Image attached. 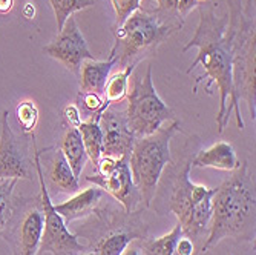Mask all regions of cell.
<instances>
[{
    "label": "cell",
    "instance_id": "1",
    "mask_svg": "<svg viewBox=\"0 0 256 255\" xmlns=\"http://www.w3.org/2000/svg\"><path fill=\"white\" fill-rule=\"evenodd\" d=\"M216 4H200V23L195 36L186 43L182 53L190 48H198L196 59L190 63L188 74L201 65L202 74L195 79L194 92L198 85L206 80V91L210 94V85L214 83L220 94V109L216 114L218 134H222L227 125L226 109L234 99V62H232V40L227 28L228 17L216 16Z\"/></svg>",
    "mask_w": 256,
    "mask_h": 255
},
{
    "label": "cell",
    "instance_id": "2",
    "mask_svg": "<svg viewBox=\"0 0 256 255\" xmlns=\"http://www.w3.org/2000/svg\"><path fill=\"white\" fill-rule=\"evenodd\" d=\"M228 23L232 40V62H234V99L226 109L228 120L235 111L236 125L244 129L240 111L241 99L247 102L252 120L256 117V23L254 0H227Z\"/></svg>",
    "mask_w": 256,
    "mask_h": 255
},
{
    "label": "cell",
    "instance_id": "3",
    "mask_svg": "<svg viewBox=\"0 0 256 255\" xmlns=\"http://www.w3.org/2000/svg\"><path fill=\"white\" fill-rule=\"evenodd\" d=\"M254 189L242 161L234 175L216 188L212 197V215L201 252H207L227 237L254 232Z\"/></svg>",
    "mask_w": 256,
    "mask_h": 255
},
{
    "label": "cell",
    "instance_id": "4",
    "mask_svg": "<svg viewBox=\"0 0 256 255\" xmlns=\"http://www.w3.org/2000/svg\"><path fill=\"white\" fill-rule=\"evenodd\" d=\"M176 14H168L161 10L144 11L136 10L128 17L122 27L114 28L115 45L109 57L122 68L130 63H140L144 56L152 54L158 46L182 27Z\"/></svg>",
    "mask_w": 256,
    "mask_h": 255
},
{
    "label": "cell",
    "instance_id": "5",
    "mask_svg": "<svg viewBox=\"0 0 256 255\" xmlns=\"http://www.w3.org/2000/svg\"><path fill=\"white\" fill-rule=\"evenodd\" d=\"M180 131L181 125L175 119L170 125L161 126L148 137L136 138L134 143L129 155V168L134 184L140 192V198L144 201V206H150V201L155 197L162 169L170 161V142Z\"/></svg>",
    "mask_w": 256,
    "mask_h": 255
},
{
    "label": "cell",
    "instance_id": "6",
    "mask_svg": "<svg viewBox=\"0 0 256 255\" xmlns=\"http://www.w3.org/2000/svg\"><path fill=\"white\" fill-rule=\"evenodd\" d=\"M190 161H186L174 178L172 195L168 211L178 217L182 235L195 243H201L207 234L212 215V197L216 188H206L194 183L190 177ZM206 238V237H204Z\"/></svg>",
    "mask_w": 256,
    "mask_h": 255
},
{
    "label": "cell",
    "instance_id": "7",
    "mask_svg": "<svg viewBox=\"0 0 256 255\" xmlns=\"http://www.w3.org/2000/svg\"><path fill=\"white\" fill-rule=\"evenodd\" d=\"M128 126L135 138H143L158 131L162 123L175 120L174 111L160 99L152 82V66L146 73L135 76L132 88L128 91Z\"/></svg>",
    "mask_w": 256,
    "mask_h": 255
},
{
    "label": "cell",
    "instance_id": "8",
    "mask_svg": "<svg viewBox=\"0 0 256 255\" xmlns=\"http://www.w3.org/2000/svg\"><path fill=\"white\" fill-rule=\"evenodd\" d=\"M34 168L38 175L40 181V201H42V212H43V235H42V243L40 249L52 252L54 255H77L82 253L86 247L78 243L77 237L69 232L66 227V223L63 217L54 209V204L51 201V197L48 194L44 184V175H43V168L40 163V151L34 145Z\"/></svg>",
    "mask_w": 256,
    "mask_h": 255
},
{
    "label": "cell",
    "instance_id": "9",
    "mask_svg": "<svg viewBox=\"0 0 256 255\" xmlns=\"http://www.w3.org/2000/svg\"><path fill=\"white\" fill-rule=\"evenodd\" d=\"M97 171L98 174L88 175L86 180L97 184L100 189H104L115 200H118L124 206L126 212H132L142 198L132 180L129 157H102L97 163Z\"/></svg>",
    "mask_w": 256,
    "mask_h": 255
},
{
    "label": "cell",
    "instance_id": "10",
    "mask_svg": "<svg viewBox=\"0 0 256 255\" xmlns=\"http://www.w3.org/2000/svg\"><path fill=\"white\" fill-rule=\"evenodd\" d=\"M43 51L50 57L63 63L68 71L77 76L80 74V68L84 60H96L94 54L89 51L88 43L78 30L74 17H69L66 20L63 30L58 33L56 40L43 46Z\"/></svg>",
    "mask_w": 256,
    "mask_h": 255
},
{
    "label": "cell",
    "instance_id": "11",
    "mask_svg": "<svg viewBox=\"0 0 256 255\" xmlns=\"http://www.w3.org/2000/svg\"><path fill=\"white\" fill-rule=\"evenodd\" d=\"M103 132V157H129L136 138L128 126L124 111L106 109L100 117Z\"/></svg>",
    "mask_w": 256,
    "mask_h": 255
},
{
    "label": "cell",
    "instance_id": "12",
    "mask_svg": "<svg viewBox=\"0 0 256 255\" xmlns=\"http://www.w3.org/2000/svg\"><path fill=\"white\" fill-rule=\"evenodd\" d=\"M8 115V111H4L2 132H0V180L30 178V161L26 152L10 128Z\"/></svg>",
    "mask_w": 256,
    "mask_h": 255
},
{
    "label": "cell",
    "instance_id": "13",
    "mask_svg": "<svg viewBox=\"0 0 256 255\" xmlns=\"http://www.w3.org/2000/svg\"><path fill=\"white\" fill-rule=\"evenodd\" d=\"M190 165L196 168H214L220 171H235L240 168L241 161L236 157V152L230 143L218 142L210 148L202 149L195 154L190 160Z\"/></svg>",
    "mask_w": 256,
    "mask_h": 255
},
{
    "label": "cell",
    "instance_id": "14",
    "mask_svg": "<svg viewBox=\"0 0 256 255\" xmlns=\"http://www.w3.org/2000/svg\"><path fill=\"white\" fill-rule=\"evenodd\" d=\"M43 212L42 209L28 211L18 226V255H37L43 235Z\"/></svg>",
    "mask_w": 256,
    "mask_h": 255
},
{
    "label": "cell",
    "instance_id": "15",
    "mask_svg": "<svg viewBox=\"0 0 256 255\" xmlns=\"http://www.w3.org/2000/svg\"><path fill=\"white\" fill-rule=\"evenodd\" d=\"M115 66V59L109 57L104 62L100 60H84L80 68V89L82 92L103 96L106 82L109 79L110 69Z\"/></svg>",
    "mask_w": 256,
    "mask_h": 255
},
{
    "label": "cell",
    "instance_id": "16",
    "mask_svg": "<svg viewBox=\"0 0 256 255\" xmlns=\"http://www.w3.org/2000/svg\"><path fill=\"white\" fill-rule=\"evenodd\" d=\"M102 195H103V191L100 188L92 186L82 192H77L69 200L54 206V209L63 217L64 223H69L83 215H88V212H90V209L97 204Z\"/></svg>",
    "mask_w": 256,
    "mask_h": 255
},
{
    "label": "cell",
    "instance_id": "17",
    "mask_svg": "<svg viewBox=\"0 0 256 255\" xmlns=\"http://www.w3.org/2000/svg\"><path fill=\"white\" fill-rule=\"evenodd\" d=\"M100 117L102 115H90L86 122H82L78 126L86 155L96 166L103 157V132L100 128Z\"/></svg>",
    "mask_w": 256,
    "mask_h": 255
},
{
    "label": "cell",
    "instance_id": "18",
    "mask_svg": "<svg viewBox=\"0 0 256 255\" xmlns=\"http://www.w3.org/2000/svg\"><path fill=\"white\" fill-rule=\"evenodd\" d=\"M62 152L64 158L68 160V163L71 166L76 178L78 180L82 177V171L84 168L86 158H88L78 128H71L64 134L63 142H62Z\"/></svg>",
    "mask_w": 256,
    "mask_h": 255
},
{
    "label": "cell",
    "instance_id": "19",
    "mask_svg": "<svg viewBox=\"0 0 256 255\" xmlns=\"http://www.w3.org/2000/svg\"><path fill=\"white\" fill-rule=\"evenodd\" d=\"M51 180L56 186L68 194H77L80 186H78V180L76 178L71 166H69L68 160L64 158L62 151H57L51 165Z\"/></svg>",
    "mask_w": 256,
    "mask_h": 255
},
{
    "label": "cell",
    "instance_id": "20",
    "mask_svg": "<svg viewBox=\"0 0 256 255\" xmlns=\"http://www.w3.org/2000/svg\"><path fill=\"white\" fill-rule=\"evenodd\" d=\"M138 63H130L129 66H126L123 71L114 74L112 77L108 79L106 86H104V106L108 108L110 103H117L122 102L129 91V80L132 77V73L135 71Z\"/></svg>",
    "mask_w": 256,
    "mask_h": 255
},
{
    "label": "cell",
    "instance_id": "21",
    "mask_svg": "<svg viewBox=\"0 0 256 255\" xmlns=\"http://www.w3.org/2000/svg\"><path fill=\"white\" fill-rule=\"evenodd\" d=\"M182 237V229L180 223L175 224V227L169 234L162 235L160 238H154L149 241H144L143 246V255H176V241Z\"/></svg>",
    "mask_w": 256,
    "mask_h": 255
},
{
    "label": "cell",
    "instance_id": "22",
    "mask_svg": "<svg viewBox=\"0 0 256 255\" xmlns=\"http://www.w3.org/2000/svg\"><path fill=\"white\" fill-rule=\"evenodd\" d=\"M56 22H57V31L60 33L64 27V23L69 17H72L74 13L83 11L86 8L94 7V0H50Z\"/></svg>",
    "mask_w": 256,
    "mask_h": 255
},
{
    "label": "cell",
    "instance_id": "23",
    "mask_svg": "<svg viewBox=\"0 0 256 255\" xmlns=\"http://www.w3.org/2000/svg\"><path fill=\"white\" fill-rule=\"evenodd\" d=\"M130 241H132V235L129 234H112L97 246L96 253L97 255H122Z\"/></svg>",
    "mask_w": 256,
    "mask_h": 255
},
{
    "label": "cell",
    "instance_id": "24",
    "mask_svg": "<svg viewBox=\"0 0 256 255\" xmlns=\"http://www.w3.org/2000/svg\"><path fill=\"white\" fill-rule=\"evenodd\" d=\"M17 120H18L23 132L31 134L38 120V109H37L36 103L30 102V100L22 102L17 106Z\"/></svg>",
    "mask_w": 256,
    "mask_h": 255
},
{
    "label": "cell",
    "instance_id": "25",
    "mask_svg": "<svg viewBox=\"0 0 256 255\" xmlns=\"http://www.w3.org/2000/svg\"><path fill=\"white\" fill-rule=\"evenodd\" d=\"M17 178L0 180V229H2L10 217V206H11V194L16 186Z\"/></svg>",
    "mask_w": 256,
    "mask_h": 255
},
{
    "label": "cell",
    "instance_id": "26",
    "mask_svg": "<svg viewBox=\"0 0 256 255\" xmlns=\"http://www.w3.org/2000/svg\"><path fill=\"white\" fill-rule=\"evenodd\" d=\"M115 11V27H122L130 14L142 7V0H110Z\"/></svg>",
    "mask_w": 256,
    "mask_h": 255
},
{
    "label": "cell",
    "instance_id": "27",
    "mask_svg": "<svg viewBox=\"0 0 256 255\" xmlns=\"http://www.w3.org/2000/svg\"><path fill=\"white\" fill-rule=\"evenodd\" d=\"M82 106L89 115H102L108 109L102 96L92 92H82Z\"/></svg>",
    "mask_w": 256,
    "mask_h": 255
},
{
    "label": "cell",
    "instance_id": "28",
    "mask_svg": "<svg viewBox=\"0 0 256 255\" xmlns=\"http://www.w3.org/2000/svg\"><path fill=\"white\" fill-rule=\"evenodd\" d=\"M200 5V2L198 0H178L176 2V14H178V17L181 19V20H184L186 17H188V14L194 10V8H196Z\"/></svg>",
    "mask_w": 256,
    "mask_h": 255
},
{
    "label": "cell",
    "instance_id": "29",
    "mask_svg": "<svg viewBox=\"0 0 256 255\" xmlns=\"http://www.w3.org/2000/svg\"><path fill=\"white\" fill-rule=\"evenodd\" d=\"M64 117L72 128H78L82 123V115H80V111L76 105H69L64 108Z\"/></svg>",
    "mask_w": 256,
    "mask_h": 255
},
{
    "label": "cell",
    "instance_id": "30",
    "mask_svg": "<svg viewBox=\"0 0 256 255\" xmlns=\"http://www.w3.org/2000/svg\"><path fill=\"white\" fill-rule=\"evenodd\" d=\"M175 249H176V255H194L195 244L188 237H180V240L176 241Z\"/></svg>",
    "mask_w": 256,
    "mask_h": 255
},
{
    "label": "cell",
    "instance_id": "31",
    "mask_svg": "<svg viewBox=\"0 0 256 255\" xmlns=\"http://www.w3.org/2000/svg\"><path fill=\"white\" fill-rule=\"evenodd\" d=\"M156 2H158V10L164 11L168 14H176L175 10H176V2H178V0H156Z\"/></svg>",
    "mask_w": 256,
    "mask_h": 255
},
{
    "label": "cell",
    "instance_id": "32",
    "mask_svg": "<svg viewBox=\"0 0 256 255\" xmlns=\"http://www.w3.org/2000/svg\"><path fill=\"white\" fill-rule=\"evenodd\" d=\"M14 7V0H0V14H8Z\"/></svg>",
    "mask_w": 256,
    "mask_h": 255
},
{
    "label": "cell",
    "instance_id": "33",
    "mask_svg": "<svg viewBox=\"0 0 256 255\" xmlns=\"http://www.w3.org/2000/svg\"><path fill=\"white\" fill-rule=\"evenodd\" d=\"M34 14H36V8H34V5H32V4H26V5H25V8H23V16H25L26 19H32V17H34Z\"/></svg>",
    "mask_w": 256,
    "mask_h": 255
},
{
    "label": "cell",
    "instance_id": "34",
    "mask_svg": "<svg viewBox=\"0 0 256 255\" xmlns=\"http://www.w3.org/2000/svg\"><path fill=\"white\" fill-rule=\"evenodd\" d=\"M122 255H140V252H138V249L136 247H126L124 250H123V253Z\"/></svg>",
    "mask_w": 256,
    "mask_h": 255
},
{
    "label": "cell",
    "instance_id": "35",
    "mask_svg": "<svg viewBox=\"0 0 256 255\" xmlns=\"http://www.w3.org/2000/svg\"><path fill=\"white\" fill-rule=\"evenodd\" d=\"M86 255H97L96 252H90V253H86Z\"/></svg>",
    "mask_w": 256,
    "mask_h": 255
},
{
    "label": "cell",
    "instance_id": "36",
    "mask_svg": "<svg viewBox=\"0 0 256 255\" xmlns=\"http://www.w3.org/2000/svg\"><path fill=\"white\" fill-rule=\"evenodd\" d=\"M198 2H200V4H202V2H206V0H198Z\"/></svg>",
    "mask_w": 256,
    "mask_h": 255
}]
</instances>
